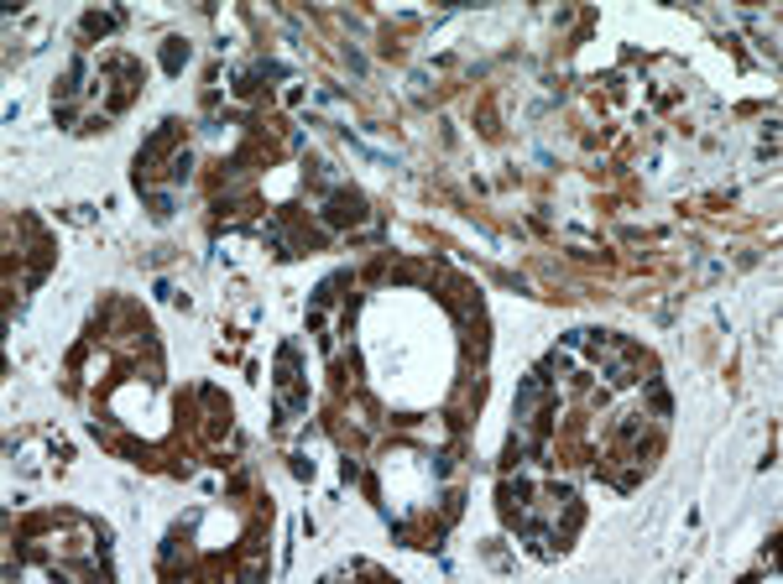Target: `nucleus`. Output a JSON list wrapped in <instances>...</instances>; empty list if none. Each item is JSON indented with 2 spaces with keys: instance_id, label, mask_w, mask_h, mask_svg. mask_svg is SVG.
<instances>
[{
  "instance_id": "nucleus-1",
  "label": "nucleus",
  "mask_w": 783,
  "mask_h": 584,
  "mask_svg": "<svg viewBox=\"0 0 783 584\" xmlns=\"http://www.w3.org/2000/svg\"><path fill=\"white\" fill-rule=\"evenodd\" d=\"M360 214H366L360 193H335V199H329V209H324V219H329V225H356Z\"/></svg>"
}]
</instances>
